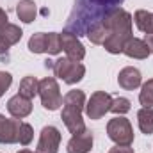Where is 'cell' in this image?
Instances as JSON below:
<instances>
[{
  "instance_id": "cell-21",
  "label": "cell",
  "mask_w": 153,
  "mask_h": 153,
  "mask_svg": "<svg viewBox=\"0 0 153 153\" xmlns=\"http://www.w3.org/2000/svg\"><path fill=\"white\" fill-rule=\"evenodd\" d=\"M45 45H46V52L50 55H57L62 48H61V34L57 32H48L45 34Z\"/></svg>"
},
{
  "instance_id": "cell-8",
  "label": "cell",
  "mask_w": 153,
  "mask_h": 153,
  "mask_svg": "<svg viewBox=\"0 0 153 153\" xmlns=\"http://www.w3.org/2000/svg\"><path fill=\"white\" fill-rule=\"evenodd\" d=\"M61 48L64 50L66 57L71 59V61L80 62V61L85 57V48H84V45L80 43L78 36L73 34V32H70V30H64V32L61 34Z\"/></svg>"
},
{
  "instance_id": "cell-2",
  "label": "cell",
  "mask_w": 153,
  "mask_h": 153,
  "mask_svg": "<svg viewBox=\"0 0 153 153\" xmlns=\"http://www.w3.org/2000/svg\"><path fill=\"white\" fill-rule=\"evenodd\" d=\"M62 112H61V119L64 121L66 128L76 135V134H82L85 130V125H84V119H82V111L85 109V94L84 91H70L64 94L62 98Z\"/></svg>"
},
{
  "instance_id": "cell-15",
  "label": "cell",
  "mask_w": 153,
  "mask_h": 153,
  "mask_svg": "<svg viewBox=\"0 0 153 153\" xmlns=\"http://www.w3.org/2000/svg\"><path fill=\"white\" fill-rule=\"evenodd\" d=\"M16 14L23 23H32L38 14V7H36L34 0H20L16 5Z\"/></svg>"
},
{
  "instance_id": "cell-26",
  "label": "cell",
  "mask_w": 153,
  "mask_h": 153,
  "mask_svg": "<svg viewBox=\"0 0 153 153\" xmlns=\"http://www.w3.org/2000/svg\"><path fill=\"white\" fill-rule=\"evenodd\" d=\"M11 84H13V76H11V73H7V71H0V98H2L4 93L9 89Z\"/></svg>"
},
{
  "instance_id": "cell-13",
  "label": "cell",
  "mask_w": 153,
  "mask_h": 153,
  "mask_svg": "<svg viewBox=\"0 0 153 153\" xmlns=\"http://www.w3.org/2000/svg\"><path fill=\"white\" fill-rule=\"evenodd\" d=\"M141 82H143L141 71H139L137 68H134V66L123 68V70L119 71V75H117V84H119L123 89H126V91L137 89V87L141 85Z\"/></svg>"
},
{
  "instance_id": "cell-3",
  "label": "cell",
  "mask_w": 153,
  "mask_h": 153,
  "mask_svg": "<svg viewBox=\"0 0 153 153\" xmlns=\"http://www.w3.org/2000/svg\"><path fill=\"white\" fill-rule=\"evenodd\" d=\"M132 22H134L132 14L123 7L111 9L102 20L109 34H126V36H132Z\"/></svg>"
},
{
  "instance_id": "cell-11",
  "label": "cell",
  "mask_w": 153,
  "mask_h": 153,
  "mask_svg": "<svg viewBox=\"0 0 153 153\" xmlns=\"http://www.w3.org/2000/svg\"><path fill=\"white\" fill-rule=\"evenodd\" d=\"M91 148H93V132L85 128L82 134H76V135H73L68 141L66 152L68 153H89Z\"/></svg>"
},
{
  "instance_id": "cell-19",
  "label": "cell",
  "mask_w": 153,
  "mask_h": 153,
  "mask_svg": "<svg viewBox=\"0 0 153 153\" xmlns=\"http://www.w3.org/2000/svg\"><path fill=\"white\" fill-rule=\"evenodd\" d=\"M91 43H94V45H103L105 43V39L109 38V30L105 29V25L100 22V23H96V25H93L89 30H87V34H85Z\"/></svg>"
},
{
  "instance_id": "cell-28",
  "label": "cell",
  "mask_w": 153,
  "mask_h": 153,
  "mask_svg": "<svg viewBox=\"0 0 153 153\" xmlns=\"http://www.w3.org/2000/svg\"><path fill=\"white\" fill-rule=\"evenodd\" d=\"M9 48H11V45H9V43H7L5 39L2 38V36H0V55L7 53V52H9Z\"/></svg>"
},
{
  "instance_id": "cell-32",
  "label": "cell",
  "mask_w": 153,
  "mask_h": 153,
  "mask_svg": "<svg viewBox=\"0 0 153 153\" xmlns=\"http://www.w3.org/2000/svg\"><path fill=\"white\" fill-rule=\"evenodd\" d=\"M18 153H34V152H29V150H20ZM36 153H38V152H36Z\"/></svg>"
},
{
  "instance_id": "cell-20",
  "label": "cell",
  "mask_w": 153,
  "mask_h": 153,
  "mask_svg": "<svg viewBox=\"0 0 153 153\" xmlns=\"http://www.w3.org/2000/svg\"><path fill=\"white\" fill-rule=\"evenodd\" d=\"M0 36L5 39L11 46L13 45H16L20 39H22V36H23V32H22V29L18 27V25H13V23H7L2 30H0Z\"/></svg>"
},
{
  "instance_id": "cell-17",
  "label": "cell",
  "mask_w": 153,
  "mask_h": 153,
  "mask_svg": "<svg viewBox=\"0 0 153 153\" xmlns=\"http://www.w3.org/2000/svg\"><path fill=\"white\" fill-rule=\"evenodd\" d=\"M137 123L143 134L152 135L153 134V107H143L137 112Z\"/></svg>"
},
{
  "instance_id": "cell-9",
  "label": "cell",
  "mask_w": 153,
  "mask_h": 153,
  "mask_svg": "<svg viewBox=\"0 0 153 153\" xmlns=\"http://www.w3.org/2000/svg\"><path fill=\"white\" fill-rule=\"evenodd\" d=\"M59 144H61V132L48 125L41 130L39 135V143H38V153H57L59 152Z\"/></svg>"
},
{
  "instance_id": "cell-29",
  "label": "cell",
  "mask_w": 153,
  "mask_h": 153,
  "mask_svg": "<svg viewBox=\"0 0 153 153\" xmlns=\"http://www.w3.org/2000/svg\"><path fill=\"white\" fill-rule=\"evenodd\" d=\"M7 25V13L4 9H0V30Z\"/></svg>"
},
{
  "instance_id": "cell-22",
  "label": "cell",
  "mask_w": 153,
  "mask_h": 153,
  "mask_svg": "<svg viewBox=\"0 0 153 153\" xmlns=\"http://www.w3.org/2000/svg\"><path fill=\"white\" fill-rule=\"evenodd\" d=\"M139 102L143 107H153V78L143 84L139 93Z\"/></svg>"
},
{
  "instance_id": "cell-23",
  "label": "cell",
  "mask_w": 153,
  "mask_h": 153,
  "mask_svg": "<svg viewBox=\"0 0 153 153\" xmlns=\"http://www.w3.org/2000/svg\"><path fill=\"white\" fill-rule=\"evenodd\" d=\"M32 137H34V130L29 123H20V128H18V143L22 146H27L32 143Z\"/></svg>"
},
{
  "instance_id": "cell-14",
  "label": "cell",
  "mask_w": 153,
  "mask_h": 153,
  "mask_svg": "<svg viewBox=\"0 0 153 153\" xmlns=\"http://www.w3.org/2000/svg\"><path fill=\"white\" fill-rule=\"evenodd\" d=\"M123 53L128 55V57H132V59H146L152 52H150V48L146 46V43H144L143 39L134 38V36H132V38L125 43V46H123Z\"/></svg>"
},
{
  "instance_id": "cell-4",
  "label": "cell",
  "mask_w": 153,
  "mask_h": 153,
  "mask_svg": "<svg viewBox=\"0 0 153 153\" xmlns=\"http://www.w3.org/2000/svg\"><path fill=\"white\" fill-rule=\"evenodd\" d=\"M53 73L55 76H59L62 82L73 85L76 82H80L84 75H85V68L82 62L71 61L68 57H61L57 61H53Z\"/></svg>"
},
{
  "instance_id": "cell-1",
  "label": "cell",
  "mask_w": 153,
  "mask_h": 153,
  "mask_svg": "<svg viewBox=\"0 0 153 153\" xmlns=\"http://www.w3.org/2000/svg\"><path fill=\"white\" fill-rule=\"evenodd\" d=\"M121 2L123 0H76L75 9L68 18L66 30L76 36L87 34L93 25L100 23L111 9L121 5Z\"/></svg>"
},
{
  "instance_id": "cell-7",
  "label": "cell",
  "mask_w": 153,
  "mask_h": 153,
  "mask_svg": "<svg viewBox=\"0 0 153 153\" xmlns=\"http://www.w3.org/2000/svg\"><path fill=\"white\" fill-rule=\"evenodd\" d=\"M111 103H112V96L109 93L96 91L91 94V98L85 103V114L89 116V119H102L111 111Z\"/></svg>"
},
{
  "instance_id": "cell-6",
  "label": "cell",
  "mask_w": 153,
  "mask_h": 153,
  "mask_svg": "<svg viewBox=\"0 0 153 153\" xmlns=\"http://www.w3.org/2000/svg\"><path fill=\"white\" fill-rule=\"evenodd\" d=\"M107 135L111 141H114L116 144H123V146H130L134 143V130L132 125L126 117L123 116H116L107 123Z\"/></svg>"
},
{
  "instance_id": "cell-12",
  "label": "cell",
  "mask_w": 153,
  "mask_h": 153,
  "mask_svg": "<svg viewBox=\"0 0 153 153\" xmlns=\"http://www.w3.org/2000/svg\"><path fill=\"white\" fill-rule=\"evenodd\" d=\"M7 111H9V114L13 116V117H16V119L27 117L32 112V100H29V98H25L22 94H14L7 102Z\"/></svg>"
},
{
  "instance_id": "cell-25",
  "label": "cell",
  "mask_w": 153,
  "mask_h": 153,
  "mask_svg": "<svg viewBox=\"0 0 153 153\" xmlns=\"http://www.w3.org/2000/svg\"><path fill=\"white\" fill-rule=\"evenodd\" d=\"M29 50L32 53H45L46 45H45V32H38L29 39Z\"/></svg>"
},
{
  "instance_id": "cell-30",
  "label": "cell",
  "mask_w": 153,
  "mask_h": 153,
  "mask_svg": "<svg viewBox=\"0 0 153 153\" xmlns=\"http://www.w3.org/2000/svg\"><path fill=\"white\" fill-rule=\"evenodd\" d=\"M144 43H146V46L150 48V52L153 53V34H146V38H144Z\"/></svg>"
},
{
  "instance_id": "cell-16",
  "label": "cell",
  "mask_w": 153,
  "mask_h": 153,
  "mask_svg": "<svg viewBox=\"0 0 153 153\" xmlns=\"http://www.w3.org/2000/svg\"><path fill=\"white\" fill-rule=\"evenodd\" d=\"M134 22H135V27L139 30H143L146 34H153V13L139 9L134 14Z\"/></svg>"
},
{
  "instance_id": "cell-27",
  "label": "cell",
  "mask_w": 153,
  "mask_h": 153,
  "mask_svg": "<svg viewBox=\"0 0 153 153\" xmlns=\"http://www.w3.org/2000/svg\"><path fill=\"white\" fill-rule=\"evenodd\" d=\"M109 153H134V148L130 146H123V144H116L114 148H111Z\"/></svg>"
},
{
  "instance_id": "cell-10",
  "label": "cell",
  "mask_w": 153,
  "mask_h": 153,
  "mask_svg": "<svg viewBox=\"0 0 153 153\" xmlns=\"http://www.w3.org/2000/svg\"><path fill=\"white\" fill-rule=\"evenodd\" d=\"M20 119H7L5 116L0 114V144H14L18 143V128Z\"/></svg>"
},
{
  "instance_id": "cell-18",
  "label": "cell",
  "mask_w": 153,
  "mask_h": 153,
  "mask_svg": "<svg viewBox=\"0 0 153 153\" xmlns=\"http://www.w3.org/2000/svg\"><path fill=\"white\" fill-rule=\"evenodd\" d=\"M38 89H39V80L36 76H25L22 82H20V93L18 94H22V96H25V98H29V100H32L36 94H38Z\"/></svg>"
},
{
  "instance_id": "cell-31",
  "label": "cell",
  "mask_w": 153,
  "mask_h": 153,
  "mask_svg": "<svg viewBox=\"0 0 153 153\" xmlns=\"http://www.w3.org/2000/svg\"><path fill=\"white\" fill-rule=\"evenodd\" d=\"M45 68H52L53 70V61H45Z\"/></svg>"
},
{
  "instance_id": "cell-5",
  "label": "cell",
  "mask_w": 153,
  "mask_h": 153,
  "mask_svg": "<svg viewBox=\"0 0 153 153\" xmlns=\"http://www.w3.org/2000/svg\"><path fill=\"white\" fill-rule=\"evenodd\" d=\"M38 94L41 98V105L46 111H57L62 105V96L59 91V84L53 76H46L39 80V89Z\"/></svg>"
},
{
  "instance_id": "cell-24",
  "label": "cell",
  "mask_w": 153,
  "mask_h": 153,
  "mask_svg": "<svg viewBox=\"0 0 153 153\" xmlns=\"http://www.w3.org/2000/svg\"><path fill=\"white\" fill-rule=\"evenodd\" d=\"M130 100L128 98H123V96H117L112 98V103H111V112H114L116 116H123L130 111Z\"/></svg>"
}]
</instances>
